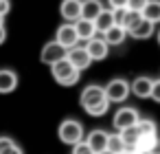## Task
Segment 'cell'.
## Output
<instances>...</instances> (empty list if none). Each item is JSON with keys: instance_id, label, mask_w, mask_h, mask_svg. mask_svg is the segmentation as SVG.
<instances>
[{"instance_id": "6da1fadb", "label": "cell", "mask_w": 160, "mask_h": 154, "mask_svg": "<svg viewBox=\"0 0 160 154\" xmlns=\"http://www.w3.org/2000/svg\"><path fill=\"white\" fill-rule=\"evenodd\" d=\"M79 101L90 117H103L110 110V101L105 99V90H103V86H97V84H90L88 88H83Z\"/></svg>"}, {"instance_id": "7a4b0ae2", "label": "cell", "mask_w": 160, "mask_h": 154, "mask_svg": "<svg viewBox=\"0 0 160 154\" xmlns=\"http://www.w3.org/2000/svg\"><path fill=\"white\" fill-rule=\"evenodd\" d=\"M51 73H53V79L57 82V84H62V86H75L77 82H79V71L64 57V60H59V62H55L53 66H51Z\"/></svg>"}, {"instance_id": "3957f363", "label": "cell", "mask_w": 160, "mask_h": 154, "mask_svg": "<svg viewBox=\"0 0 160 154\" xmlns=\"http://www.w3.org/2000/svg\"><path fill=\"white\" fill-rule=\"evenodd\" d=\"M57 134H59V141H64L66 145H75L77 141L83 139V125L79 119H66L59 123Z\"/></svg>"}, {"instance_id": "277c9868", "label": "cell", "mask_w": 160, "mask_h": 154, "mask_svg": "<svg viewBox=\"0 0 160 154\" xmlns=\"http://www.w3.org/2000/svg\"><path fill=\"white\" fill-rule=\"evenodd\" d=\"M103 90H105V99H108L110 104H123V101L129 97V93H132V90H129V84H127L125 79H121V77L110 79Z\"/></svg>"}, {"instance_id": "5b68a950", "label": "cell", "mask_w": 160, "mask_h": 154, "mask_svg": "<svg viewBox=\"0 0 160 154\" xmlns=\"http://www.w3.org/2000/svg\"><path fill=\"white\" fill-rule=\"evenodd\" d=\"M66 60L81 73V71H86L90 64H92V60H90V55H88V51H86V46H72V49H68L66 51Z\"/></svg>"}, {"instance_id": "8992f818", "label": "cell", "mask_w": 160, "mask_h": 154, "mask_svg": "<svg viewBox=\"0 0 160 154\" xmlns=\"http://www.w3.org/2000/svg\"><path fill=\"white\" fill-rule=\"evenodd\" d=\"M138 119H140V114H138V110H136V108L123 106V108H118V110H116V114H114V128H116V130H123V128L136 125V123H138Z\"/></svg>"}, {"instance_id": "52a82bcc", "label": "cell", "mask_w": 160, "mask_h": 154, "mask_svg": "<svg viewBox=\"0 0 160 154\" xmlns=\"http://www.w3.org/2000/svg\"><path fill=\"white\" fill-rule=\"evenodd\" d=\"M55 42H59L66 51H68V49H72V46H77V44H79V38H77L75 24H72V22L62 24V27L57 29V33H55Z\"/></svg>"}, {"instance_id": "ba28073f", "label": "cell", "mask_w": 160, "mask_h": 154, "mask_svg": "<svg viewBox=\"0 0 160 154\" xmlns=\"http://www.w3.org/2000/svg\"><path fill=\"white\" fill-rule=\"evenodd\" d=\"M66 57V49L59 44V42H48V44H44V49H42V53H40V60L44 62V64H48V66H53L55 62H59V60H64Z\"/></svg>"}, {"instance_id": "9c48e42d", "label": "cell", "mask_w": 160, "mask_h": 154, "mask_svg": "<svg viewBox=\"0 0 160 154\" xmlns=\"http://www.w3.org/2000/svg\"><path fill=\"white\" fill-rule=\"evenodd\" d=\"M86 51H88V55H90L92 62H101V60L108 57L110 46H108V42H105L103 38H97V35H94L92 40L86 42Z\"/></svg>"}, {"instance_id": "30bf717a", "label": "cell", "mask_w": 160, "mask_h": 154, "mask_svg": "<svg viewBox=\"0 0 160 154\" xmlns=\"http://www.w3.org/2000/svg\"><path fill=\"white\" fill-rule=\"evenodd\" d=\"M59 13L66 22H75L77 18H81V0H62Z\"/></svg>"}, {"instance_id": "8fae6325", "label": "cell", "mask_w": 160, "mask_h": 154, "mask_svg": "<svg viewBox=\"0 0 160 154\" xmlns=\"http://www.w3.org/2000/svg\"><path fill=\"white\" fill-rule=\"evenodd\" d=\"M75 31H77V38L79 40H83V42H88V40H92L94 35H97V29H94V22L92 20H86V18H77L75 22Z\"/></svg>"}, {"instance_id": "7c38bea8", "label": "cell", "mask_w": 160, "mask_h": 154, "mask_svg": "<svg viewBox=\"0 0 160 154\" xmlns=\"http://www.w3.org/2000/svg\"><path fill=\"white\" fill-rule=\"evenodd\" d=\"M18 88V75L9 68H0V95H9Z\"/></svg>"}, {"instance_id": "4fadbf2b", "label": "cell", "mask_w": 160, "mask_h": 154, "mask_svg": "<svg viewBox=\"0 0 160 154\" xmlns=\"http://www.w3.org/2000/svg\"><path fill=\"white\" fill-rule=\"evenodd\" d=\"M118 136L123 139V143H125V152H134L136 150V145H138V139H140V132H138V128L136 125H129V128H123V130H118Z\"/></svg>"}, {"instance_id": "5bb4252c", "label": "cell", "mask_w": 160, "mask_h": 154, "mask_svg": "<svg viewBox=\"0 0 160 154\" xmlns=\"http://www.w3.org/2000/svg\"><path fill=\"white\" fill-rule=\"evenodd\" d=\"M86 143H88V147L97 154V152H101V150L108 147V132H105V130H92V132L86 136Z\"/></svg>"}, {"instance_id": "9a60e30c", "label": "cell", "mask_w": 160, "mask_h": 154, "mask_svg": "<svg viewBox=\"0 0 160 154\" xmlns=\"http://www.w3.org/2000/svg\"><path fill=\"white\" fill-rule=\"evenodd\" d=\"M151 84H153L151 77H136V79L129 84V90H132L138 99H147L149 93H151Z\"/></svg>"}, {"instance_id": "2e32d148", "label": "cell", "mask_w": 160, "mask_h": 154, "mask_svg": "<svg viewBox=\"0 0 160 154\" xmlns=\"http://www.w3.org/2000/svg\"><path fill=\"white\" fill-rule=\"evenodd\" d=\"M125 38H127V31H125L121 24H114V27H110V29L103 33V40L108 42V46H121V44L125 42Z\"/></svg>"}, {"instance_id": "e0dca14e", "label": "cell", "mask_w": 160, "mask_h": 154, "mask_svg": "<svg viewBox=\"0 0 160 154\" xmlns=\"http://www.w3.org/2000/svg\"><path fill=\"white\" fill-rule=\"evenodd\" d=\"M103 9L105 7L101 0H81V18H86V20H94Z\"/></svg>"}, {"instance_id": "ac0fdd59", "label": "cell", "mask_w": 160, "mask_h": 154, "mask_svg": "<svg viewBox=\"0 0 160 154\" xmlns=\"http://www.w3.org/2000/svg\"><path fill=\"white\" fill-rule=\"evenodd\" d=\"M153 27H156L153 22H149V20H145V18H142V20H140V22H138L129 33H127V35H129V38H134V40H147V38H151V35H153Z\"/></svg>"}, {"instance_id": "d6986e66", "label": "cell", "mask_w": 160, "mask_h": 154, "mask_svg": "<svg viewBox=\"0 0 160 154\" xmlns=\"http://www.w3.org/2000/svg\"><path fill=\"white\" fill-rule=\"evenodd\" d=\"M92 22H94L97 33H101V35H103L110 27H114V16H112V9H103V11H101V13H99Z\"/></svg>"}, {"instance_id": "ffe728a7", "label": "cell", "mask_w": 160, "mask_h": 154, "mask_svg": "<svg viewBox=\"0 0 160 154\" xmlns=\"http://www.w3.org/2000/svg\"><path fill=\"white\" fill-rule=\"evenodd\" d=\"M140 13H142V18H145V20H149V22L158 24V22H160V0H149Z\"/></svg>"}, {"instance_id": "44dd1931", "label": "cell", "mask_w": 160, "mask_h": 154, "mask_svg": "<svg viewBox=\"0 0 160 154\" xmlns=\"http://www.w3.org/2000/svg\"><path fill=\"white\" fill-rule=\"evenodd\" d=\"M158 145H160V141H158V134H149V136H140L138 139V145H136V150H142V152H158Z\"/></svg>"}, {"instance_id": "7402d4cb", "label": "cell", "mask_w": 160, "mask_h": 154, "mask_svg": "<svg viewBox=\"0 0 160 154\" xmlns=\"http://www.w3.org/2000/svg\"><path fill=\"white\" fill-rule=\"evenodd\" d=\"M140 20H142V13H140V11H132V9H127V11H125V16H123V20H121V27L129 33V31H132Z\"/></svg>"}, {"instance_id": "603a6c76", "label": "cell", "mask_w": 160, "mask_h": 154, "mask_svg": "<svg viewBox=\"0 0 160 154\" xmlns=\"http://www.w3.org/2000/svg\"><path fill=\"white\" fill-rule=\"evenodd\" d=\"M136 128H138V132H140V136H149V134H158V125L151 121V119H138V123H136Z\"/></svg>"}, {"instance_id": "cb8c5ba5", "label": "cell", "mask_w": 160, "mask_h": 154, "mask_svg": "<svg viewBox=\"0 0 160 154\" xmlns=\"http://www.w3.org/2000/svg\"><path fill=\"white\" fill-rule=\"evenodd\" d=\"M105 150H110L112 154L125 152V143H123V139L118 136V132H116V134H108V147H105Z\"/></svg>"}, {"instance_id": "d4e9b609", "label": "cell", "mask_w": 160, "mask_h": 154, "mask_svg": "<svg viewBox=\"0 0 160 154\" xmlns=\"http://www.w3.org/2000/svg\"><path fill=\"white\" fill-rule=\"evenodd\" d=\"M72 154H94L90 147H88V143L81 139V141H77L75 145H72Z\"/></svg>"}, {"instance_id": "484cf974", "label": "cell", "mask_w": 160, "mask_h": 154, "mask_svg": "<svg viewBox=\"0 0 160 154\" xmlns=\"http://www.w3.org/2000/svg\"><path fill=\"white\" fill-rule=\"evenodd\" d=\"M13 145H16L13 139H9V136H0V154H7Z\"/></svg>"}, {"instance_id": "4316f807", "label": "cell", "mask_w": 160, "mask_h": 154, "mask_svg": "<svg viewBox=\"0 0 160 154\" xmlns=\"http://www.w3.org/2000/svg\"><path fill=\"white\" fill-rule=\"evenodd\" d=\"M147 3H149V0H127V9H132V11H142Z\"/></svg>"}, {"instance_id": "83f0119b", "label": "cell", "mask_w": 160, "mask_h": 154, "mask_svg": "<svg viewBox=\"0 0 160 154\" xmlns=\"http://www.w3.org/2000/svg\"><path fill=\"white\" fill-rule=\"evenodd\" d=\"M149 99H153V101L160 104V79H153V84H151V93H149Z\"/></svg>"}, {"instance_id": "f1b7e54d", "label": "cell", "mask_w": 160, "mask_h": 154, "mask_svg": "<svg viewBox=\"0 0 160 154\" xmlns=\"http://www.w3.org/2000/svg\"><path fill=\"white\" fill-rule=\"evenodd\" d=\"M9 11H11V3H9V0H0V16L7 18Z\"/></svg>"}, {"instance_id": "f546056e", "label": "cell", "mask_w": 160, "mask_h": 154, "mask_svg": "<svg viewBox=\"0 0 160 154\" xmlns=\"http://www.w3.org/2000/svg\"><path fill=\"white\" fill-rule=\"evenodd\" d=\"M110 9H118V7H127V0H108Z\"/></svg>"}, {"instance_id": "4dcf8cb0", "label": "cell", "mask_w": 160, "mask_h": 154, "mask_svg": "<svg viewBox=\"0 0 160 154\" xmlns=\"http://www.w3.org/2000/svg\"><path fill=\"white\" fill-rule=\"evenodd\" d=\"M5 40H7V29L5 24H0V44H5Z\"/></svg>"}, {"instance_id": "1f68e13d", "label": "cell", "mask_w": 160, "mask_h": 154, "mask_svg": "<svg viewBox=\"0 0 160 154\" xmlns=\"http://www.w3.org/2000/svg\"><path fill=\"white\" fill-rule=\"evenodd\" d=\"M7 154H24V152H22V147H18V145H13V147H11V150H9Z\"/></svg>"}, {"instance_id": "d6a6232c", "label": "cell", "mask_w": 160, "mask_h": 154, "mask_svg": "<svg viewBox=\"0 0 160 154\" xmlns=\"http://www.w3.org/2000/svg\"><path fill=\"white\" fill-rule=\"evenodd\" d=\"M132 154H149V152H142V150H134Z\"/></svg>"}, {"instance_id": "836d02e7", "label": "cell", "mask_w": 160, "mask_h": 154, "mask_svg": "<svg viewBox=\"0 0 160 154\" xmlns=\"http://www.w3.org/2000/svg\"><path fill=\"white\" fill-rule=\"evenodd\" d=\"M97 154H112L110 150H101V152H97Z\"/></svg>"}, {"instance_id": "e575fe53", "label": "cell", "mask_w": 160, "mask_h": 154, "mask_svg": "<svg viewBox=\"0 0 160 154\" xmlns=\"http://www.w3.org/2000/svg\"><path fill=\"white\" fill-rule=\"evenodd\" d=\"M156 38H158V44H160V29H158V33H156Z\"/></svg>"}, {"instance_id": "d590c367", "label": "cell", "mask_w": 160, "mask_h": 154, "mask_svg": "<svg viewBox=\"0 0 160 154\" xmlns=\"http://www.w3.org/2000/svg\"><path fill=\"white\" fill-rule=\"evenodd\" d=\"M0 24H5V18H2V16H0Z\"/></svg>"}, {"instance_id": "8d00e7d4", "label": "cell", "mask_w": 160, "mask_h": 154, "mask_svg": "<svg viewBox=\"0 0 160 154\" xmlns=\"http://www.w3.org/2000/svg\"><path fill=\"white\" fill-rule=\"evenodd\" d=\"M121 154H129V152H121Z\"/></svg>"}, {"instance_id": "74e56055", "label": "cell", "mask_w": 160, "mask_h": 154, "mask_svg": "<svg viewBox=\"0 0 160 154\" xmlns=\"http://www.w3.org/2000/svg\"><path fill=\"white\" fill-rule=\"evenodd\" d=\"M151 154H160V152H151Z\"/></svg>"}]
</instances>
